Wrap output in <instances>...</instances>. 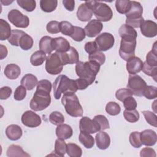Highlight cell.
I'll list each match as a JSON object with an SVG mask.
<instances>
[{
  "label": "cell",
  "instance_id": "obj_20",
  "mask_svg": "<svg viewBox=\"0 0 157 157\" xmlns=\"http://www.w3.org/2000/svg\"><path fill=\"white\" fill-rule=\"evenodd\" d=\"M92 10L85 4L83 3L80 5L77 11V18L81 21H88L93 16Z\"/></svg>",
  "mask_w": 157,
  "mask_h": 157
},
{
  "label": "cell",
  "instance_id": "obj_16",
  "mask_svg": "<svg viewBox=\"0 0 157 157\" xmlns=\"http://www.w3.org/2000/svg\"><path fill=\"white\" fill-rule=\"evenodd\" d=\"M143 64V61L139 58L134 56L127 61L126 70L131 75H135L142 71Z\"/></svg>",
  "mask_w": 157,
  "mask_h": 157
},
{
  "label": "cell",
  "instance_id": "obj_23",
  "mask_svg": "<svg viewBox=\"0 0 157 157\" xmlns=\"http://www.w3.org/2000/svg\"><path fill=\"white\" fill-rule=\"evenodd\" d=\"M73 131L71 126L67 124H61L56 128V135L61 139L66 140L72 137Z\"/></svg>",
  "mask_w": 157,
  "mask_h": 157
},
{
  "label": "cell",
  "instance_id": "obj_45",
  "mask_svg": "<svg viewBox=\"0 0 157 157\" xmlns=\"http://www.w3.org/2000/svg\"><path fill=\"white\" fill-rule=\"evenodd\" d=\"M86 36V34L84 29L78 26H74V31L71 37L75 41L81 42Z\"/></svg>",
  "mask_w": 157,
  "mask_h": 157
},
{
  "label": "cell",
  "instance_id": "obj_12",
  "mask_svg": "<svg viewBox=\"0 0 157 157\" xmlns=\"http://www.w3.org/2000/svg\"><path fill=\"white\" fill-rule=\"evenodd\" d=\"M23 124L29 128H36L41 124V118L35 112L31 110L25 112L21 118Z\"/></svg>",
  "mask_w": 157,
  "mask_h": 157
},
{
  "label": "cell",
  "instance_id": "obj_27",
  "mask_svg": "<svg viewBox=\"0 0 157 157\" xmlns=\"http://www.w3.org/2000/svg\"><path fill=\"white\" fill-rule=\"evenodd\" d=\"M53 38L50 36H44L42 37L39 41V48L41 51L44 52L45 53L50 54L53 50L52 45Z\"/></svg>",
  "mask_w": 157,
  "mask_h": 157
},
{
  "label": "cell",
  "instance_id": "obj_53",
  "mask_svg": "<svg viewBox=\"0 0 157 157\" xmlns=\"http://www.w3.org/2000/svg\"><path fill=\"white\" fill-rule=\"evenodd\" d=\"M123 105L126 110H134L137 107V104L132 96H129L123 101Z\"/></svg>",
  "mask_w": 157,
  "mask_h": 157
},
{
  "label": "cell",
  "instance_id": "obj_19",
  "mask_svg": "<svg viewBox=\"0 0 157 157\" xmlns=\"http://www.w3.org/2000/svg\"><path fill=\"white\" fill-rule=\"evenodd\" d=\"M52 45L53 50L58 53L67 52L71 48L69 42L63 37L53 38Z\"/></svg>",
  "mask_w": 157,
  "mask_h": 157
},
{
  "label": "cell",
  "instance_id": "obj_5",
  "mask_svg": "<svg viewBox=\"0 0 157 157\" xmlns=\"http://www.w3.org/2000/svg\"><path fill=\"white\" fill-rule=\"evenodd\" d=\"M85 3L92 10L98 21L105 22L112 19L113 12L107 4L96 1H85Z\"/></svg>",
  "mask_w": 157,
  "mask_h": 157
},
{
  "label": "cell",
  "instance_id": "obj_1",
  "mask_svg": "<svg viewBox=\"0 0 157 157\" xmlns=\"http://www.w3.org/2000/svg\"><path fill=\"white\" fill-rule=\"evenodd\" d=\"M51 82L46 79L40 80L36 91L30 101V108L34 111H41L48 107L51 102Z\"/></svg>",
  "mask_w": 157,
  "mask_h": 157
},
{
  "label": "cell",
  "instance_id": "obj_26",
  "mask_svg": "<svg viewBox=\"0 0 157 157\" xmlns=\"http://www.w3.org/2000/svg\"><path fill=\"white\" fill-rule=\"evenodd\" d=\"M21 85L25 86L28 90H32L38 83L37 77L31 74H27L25 75L21 81Z\"/></svg>",
  "mask_w": 157,
  "mask_h": 157
},
{
  "label": "cell",
  "instance_id": "obj_36",
  "mask_svg": "<svg viewBox=\"0 0 157 157\" xmlns=\"http://www.w3.org/2000/svg\"><path fill=\"white\" fill-rule=\"evenodd\" d=\"M19 46L21 49L24 50H28L31 49L33 46V38L26 33L23 34L19 41Z\"/></svg>",
  "mask_w": 157,
  "mask_h": 157
},
{
  "label": "cell",
  "instance_id": "obj_37",
  "mask_svg": "<svg viewBox=\"0 0 157 157\" xmlns=\"http://www.w3.org/2000/svg\"><path fill=\"white\" fill-rule=\"evenodd\" d=\"M146 63L152 67H157V55L156 42L154 44L152 50L150 51L146 56Z\"/></svg>",
  "mask_w": 157,
  "mask_h": 157
},
{
  "label": "cell",
  "instance_id": "obj_18",
  "mask_svg": "<svg viewBox=\"0 0 157 157\" xmlns=\"http://www.w3.org/2000/svg\"><path fill=\"white\" fill-rule=\"evenodd\" d=\"M143 13V7L140 2L131 1V7L129 11L126 13V19H137L142 17Z\"/></svg>",
  "mask_w": 157,
  "mask_h": 157
},
{
  "label": "cell",
  "instance_id": "obj_7",
  "mask_svg": "<svg viewBox=\"0 0 157 157\" xmlns=\"http://www.w3.org/2000/svg\"><path fill=\"white\" fill-rule=\"evenodd\" d=\"M63 64L58 52L50 53L47 57L45 70L51 75H57L63 71Z\"/></svg>",
  "mask_w": 157,
  "mask_h": 157
},
{
  "label": "cell",
  "instance_id": "obj_15",
  "mask_svg": "<svg viewBox=\"0 0 157 157\" xmlns=\"http://www.w3.org/2000/svg\"><path fill=\"white\" fill-rule=\"evenodd\" d=\"M140 31L147 37H153L157 35V25L151 20H144L140 25Z\"/></svg>",
  "mask_w": 157,
  "mask_h": 157
},
{
  "label": "cell",
  "instance_id": "obj_25",
  "mask_svg": "<svg viewBox=\"0 0 157 157\" xmlns=\"http://www.w3.org/2000/svg\"><path fill=\"white\" fill-rule=\"evenodd\" d=\"M5 75L10 80L17 78L21 73L20 67L15 64H7L4 71Z\"/></svg>",
  "mask_w": 157,
  "mask_h": 157
},
{
  "label": "cell",
  "instance_id": "obj_58",
  "mask_svg": "<svg viewBox=\"0 0 157 157\" xmlns=\"http://www.w3.org/2000/svg\"><path fill=\"white\" fill-rule=\"evenodd\" d=\"M12 93V89L9 86H3L0 89V99L2 100L7 99L10 97Z\"/></svg>",
  "mask_w": 157,
  "mask_h": 157
},
{
  "label": "cell",
  "instance_id": "obj_24",
  "mask_svg": "<svg viewBox=\"0 0 157 157\" xmlns=\"http://www.w3.org/2000/svg\"><path fill=\"white\" fill-rule=\"evenodd\" d=\"M118 33L121 39H136L137 36V31L131 26L126 24L122 25L118 30Z\"/></svg>",
  "mask_w": 157,
  "mask_h": 157
},
{
  "label": "cell",
  "instance_id": "obj_11",
  "mask_svg": "<svg viewBox=\"0 0 157 157\" xmlns=\"http://www.w3.org/2000/svg\"><path fill=\"white\" fill-rule=\"evenodd\" d=\"M79 129L80 132L88 134H94L101 131L98 123L88 117H83L80 119L79 122Z\"/></svg>",
  "mask_w": 157,
  "mask_h": 157
},
{
  "label": "cell",
  "instance_id": "obj_14",
  "mask_svg": "<svg viewBox=\"0 0 157 157\" xmlns=\"http://www.w3.org/2000/svg\"><path fill=\"white\" fill-rule=\"evenodd\" d=\"M103 28L102 23L98 20H91L85 26L84 30L89 37H94L98 35Z\"/></svg>",
  "mask_w": 157,
  "mask_h": 157
},
{
  "label": "cell",
  "instance_id": "obj_4",
  "mask_svg": "<svg viewBox=\"0 0 157 157\" xmlns=\"http://www.w3.org/2000/svg\"><path fill=\"white\" fill-rule=\"evenodd\" d=\"M61 103L66 113L70 116L78 117L83 115V110L75 93L63 94L61 99Z\"/></svg>",
  "mask_w": 157,
  "mask_h": 157
},
{
  "label": "cell",
  "instance_id": "obj_34",
  "mask_svg": "<svg viewBox=\"0 0 157 157\" xmlns=\"http://www.w3.org/2000/svg\"><path fill=\"white\" fill-rule=\"evenodd\" d=\"M67 144L64 142V140L58 139L55 142V153L56 156L63 157L64 156L66 152Z\"/></svg>",
  "mask_w": 157,
  "mask_h": 157
},
{
  "label": "cell",
  "instance_id": "obj_44",
  "mask_svg": "<svg viewBox=\"0 0 157 157\" xmlns=\"http://www.w3.org/2000/svg\"><path fill=\"white\" fill-rule=\"evenodd\" d=\"M129 140L131 145L134 148H139L142 145L140 140V132L138 131H134L131 132L129 135Z\"/></svg>",
  "mask_w": 157,
  "mask_h": 157
},
{
  "label": "cell",
  "instance_id": "obj_13",
  "mask_svg": "<svg viewBox=\"0 0 157 157\" xmlns=\"http://www.w3.org/2000/svg\"><path fill=\"white\" fill-rule=\"evenodd\" d=\"M58 53L63 66L68 64H75L79 61L78 53L77 50L73 47H71L70 49L67 52Z\"/></svg>",
  "mask_w": 157,
  "mask_h": 157
},
{
  "label": "cell",
  "instance_id": "obj_51",
  "mask_svg": "<svg viewBox=\"0 0 157 157\" xmlns=\"http://www.w3.org/2000/svg\"><path fill=\"white\" fill-rule=\"evenodd\" d=\"M143 96L148 99H153L157 97V88L154 86H147L145 88Z\"/></svg>",
  "mask_w": 157,
  "mask_h": 157
},
{
  "label": "cell",
  "instance_id": "obj_60",
  "mask_svg": "<svg viewBox=\"0 0 157 157\" xmlns=\"http://www.w3.org/2000/svg\"><path fill=\"white\" fill-rule=\"evenodd\" d=\"M63 4L64 7L69 11H72L75 8L74 0H63Z\"/></svg>",
  "mask_w": 157,
  "mask_h": 157
},
{
  "label": "cell",
  "instance_id": "obj_54",
  "mask_svg": "<svg viewBox=\"0 0 157 157\" xmlns=\"http://www.w3.org/2000/svg\"><path fill=\"white\" fill-rule=\"evenodd\" d=\"M47 31L50 34H57L60 32L59 23L57 21H50L46 26Z\"/></svg>",
  "mask_w": 157,
  "mask_h": 157
},
{
  "label": "cell",
  "instance_id": "obj_6",
  "mask_svg": "<svg viewBox=\"0 0 157 157\" xmlns=\"http://www.w3.org/2000/svg\"><path fill=\"white\" fill-rule=\"evenodd\" d=\"M136 47V39H121L119 55L124 61H128L135 56V49Z\"/></svg>",
  "mask_w": 157,
  "mask_h": 157
},
{
  "label": "cell",
  "instance_id": "obj_42",
  "mask_svg": "<svg viewBox=\"0 0 157 157\" xmlns=\"http://www.w3.org/2000/svg\"><path fill=\"white\" fill-rule=\"evenodd\" d=\"M49 121L53 124L58 126L64 123V117L61 112L58 111H54L50 114Z\"/></svg>",
  "mask_w": 157,
  "mask_h": 157
},
{
  "label": "cell",
  "instance_id": "obj_21",
  "mask_svg": "<svg viewBox=\"0 0 157 157\" xmlns=\"http://www.w3.org/2000/svg\"><path fill=\"white\" fill-rule=\"evenodd\" d=\"M23 131L20 126L17 124H10L6 129V135L10 140H17L21 138Z\"/></svg>",
  "mask_w": 157,
  "mask_h": 157
},
{
  "label": "cell",
  "instance_id": "obj_61",
  "mask_svg": "<svg viewBox=\"0 0 157 157\" xmlns=\"http://www.w3.org/2000/svg\"><path fill=\"white\" fill-rule=\"evenodd\" d=\"M0 46H1V59H2L7 56L8 52L6 47L4 46L2 44H1Z\"/></svg>",
  "mask_w": 157,
  "mask_h": 157
},
{
  "label": "cell",
  "instance_id": "obj_33",
  "mask_svg": "<svg viewBox=\"0 0 157 157\" xmlns=\"http://www.w3.org/2000/svg\"><path fill=\"white\" fill-rule=\"evenodd\" d=\"M66 152L70 157H80L82 155L81 148L74 143H69L67 144Z\"/></svg>",
  "mask_w": 157,
  "mask_h": 157
},
{
  "label": "cell",
  "instance_id": "obj_47",
  "mask_svg": "<svg viewBox=\"0 0 157 157\" xmlns=\"http://www.w3.org/2000/svg\"><path fill=\"white\" fill-rule=\"evenodd\" d=\"M93 120L98 123V124L100 126L101 131H103L110 128L109 121L105 116L102 115H98L94 117Z\"/></svg>",
  "mask_w": 157,
  "mask_h": 157
},
{
  "label": "cell",
  "instance_id": "obj_50",
  "mask_svg": "<svg viewBox=\"0 0 157 157\" xmlns=\"http://www.w3.org/2000/svg\"><path fill=\"white\" fill-rule=\"evenodd\" d=\"M142 71L148 76L153 77L155 81L156 80V75H157V67H152L148 66L146 62L144 63Z\"/></svg>",
  "mask_w": 157,
  "mask_h": 157
},
{
  "label": "cell",
  "instance_id": "obj_43",
  "mask_svg": "<svg viewBox=\"0 0 157 157\" xmlns=\"http://www.w3.org/2000/svg\"><path fill=\"white\" fill-rule=\"evenodd\" d=\"M105 111L110 115L115 116L120 113L121 108L118 103L111 101L107 104L105 106Z\"/></svg>",
  "mask_w": 157,
  "mask_h": 157
},
{
  "label": "cell",
  "instance_id": "obj_48",
  "mask_svg": "<svg viewBox=\"0 0 157 157\" xmlns=\"http://www.w3.org/2000/svg\"><path fill=\"white\" fill-rule=\"evenodd\" d=\"M142 113L145 118V120L149 124L154 127L157 126V117L155 113L148 110L143 111Z\"/></svg>",
  "mask_w": 157,
  "mask_h": 157
},
{
  "label": "cell",
  "instance_id": "obj_52",
  "mask_svg": "<svg viewBox=\"0 0 157 157\" xmlns=\"http://www.w3.org/2000/svg\"><path fill=\"white\" fill-rule=\"evenodd\" d=\"M26 95V88L23 85L18 86L14 92V99L17 101L23 100Z\"/></svg>",
  "mask_w": 157,
  "mask_h": 157
},
{
  "label": "cell",
  "instance_id": "obj_30",
  "mask_svg": "<svg viewBox=\"0 0 157 157\" xmlns=\"http://www.w3.org/2000/svg\"><path fill=\"white\" fill-rule=\"evenodd\" d=\"M10 26L4 20L0 19V39L4 40L8 39L11 34Z\"/></svg>",
  "mask_w": 157,
  "mask_h": 157
},
{
  "label": "cell",
  "instance_id": "obj_40",
  "mask_svg": "<svg viewBox=\"0 0 157 157\" xmlns=\"http://www.w3.org/2000/svg\"><path fill=\"white\" fill-rule=\"evenodd\" d=\"M17 2L27 12H33L36 7V2L34 0H17Z\"/></svg>",
  "mask_w": 157,
  "mask_h": 157
},
{
  "label": "cell",
  "instance_id": "obj_49",
  "mask_svg": "<svg viewBox=\"0 0 157 157\" xmlns=\"http://www.w3.org/2000/svg\"><path fill=\"white\" fill-rule=\"evenodd\" d=\"M133 93L128 88H120L116 91L115 96L116 98L120 101L123 102V101L129 96H132Z\"/></svg>",
  "mask_w": 157,
  "mask_h": 157
},
{
  "label": "cell",
  "instance_id": "obj_2",
  "mask_svg": "<svg viewBox=\"0 0 157 157\" xmlns=\"http://www.w3.org/2000/svg\"><path fill=\"white\" fill-rule=\"evenodd\" d=\"M100 65L95 61H78L75 65V72L79 78L85 79L90 85L95 80L96 76L100 70Z\"/></svg>",
  "mask_w": 157,
  "mask_h": 157
},
{
  "label": "cell",
  "instance_id": "obj_9",
  "mask_svg": "<svg viewBox=\"0 0 157 157\" xmlns=\"http://www.w3.org/2000/svg\"><path fill=\"white\" fill-rule=\"evenodd\" d=\"M7 18L10 22L17 28H25L29 25V19L17 9H12L8 13Z\"/></svg>",
  "mask_w": 157,
  "mask_h": 157
},
{
  "label": "cell",
  "instance_id": "obj_46",
  "mask_svg": "<svg viewBox=\"0 0 157 157\" xmlns=\"http://www.w3.org/2000/svg\"><path fill=\"white\" fill-rule=\"evenodd\" d=\"M89 61H93L98 63L100 66L102 65L105 61V56L101 52L97 51L96 52L89 55Z\"/></svg>",
  "mask_w": 157,
  "mask_h": 157
},
{
  "label": "cell",
  "instance_id": "obj_31",
  "mask_svg": "<svg viewBox=\"0 0 157 157\" xmlns=\"http://www.w3.org/2000/svg\"><path fill=\"white\" fill-rule=\"evenodd\" d=\"M80 142L86 148H91L94 145V140L90 134L80 132L78 137Z\"/></svg>",
  "mask_w": 157,
  "mask_h": 157
},
{
  "label": "cell",
  "instance_id": "obj_55",
  "mask_svg": "<svg viewBox=\"0 0 157 157\" xmlns=\"http://www.w3.org/2000/svg\"><path fill=\"white\" fill-rule=\"evenodd\" d=\"M85 50L89 55H91L98 51L97 45L94 41L86 42L85 45Z\"/></svg>",
  "mask_w": 157,
  "mask_h": 157
},
{
  "label": "cell",
  "instance_id": "obj_22",
  "mask_svg": "<svg viewBox=\"0 0 157 157\" xmlns=\"http://www.w3.org/2000/svg\"><path fill=\"white\" fill-rule=\"evenodd\" d=\"M97 147L101 150L107 149L110 144L109 135L104 131L99 132L95 137Z\"/></svg>",
  "mask_w": 157,
  "mask_h": 157
},
{
  "label": "cell",
  "instance_id": "obj_59",
  "mask_svg": "<svg viewBox=\"0 0 157 157\" xmlns=\"http://www.w3.org/2000/svg\"><path fill=\"white\" fill-rule=\"evenodd\" d=\"M75 82L77 88V90H85L90 85L88 81L83 78H79L77 80H75Z\"/></svg>",
  "mask_w": 157,
  "mask_h": 157
},
{
  "label": "cell",
  "instance_id": "obj_10",
  "mask_svg": "<svg viewBox=\"0 0 157 157\" xmlns=\"http://www.w3.org/2000/svg\"><path fill=\"white\" fill-rule=\"evenodd\" d=\"M97 45L98 51L105 52L110 49L114 45L113 36L109 33H103L96 38L94 41Z\"/></svg>",
  "mask_w": 157,
  "mask_h": 157
},
{
  "label": "cell",
  "instance_id": "obj_8",
  "mask_svg": "<svg viewBox=\"0 0 157 157\" xmlns=\"http://www.w3.org/2000/svg\"><path fill=\"white\" fill-rule=\"evenodd\" d=\"M145 80L139 75H130L128 78L127 87L136 96H142L145 88L147 86Z\"/></svg>",
  "mask_w": 157,
  "mask_h": 157
},
{
  "label": "cell",
  "instance_id": "obj_28",
  "mask_svg": "<svg viewBox=\"0 0 157 157\" xmlns=\"http://www.w3.org/2000/svg\"><path fill=\"white\" fill-rule=\"evenodd\" d=\"M47 59L45 53L41 50L35 52L30 58V63L34 66H40Z\"/></svg>",
  "mask_w": 157,
  "mask_h": 157
},
{
  "label": "cell",
  "instance_id": "obj_56",
  "mask_svg": "<svg viewBox=\"0 0 157 157\" xmlns=\"http://www.w3.org/2000/svg\"><path fill=\"white\" fill-rule=\"evenodd\" d=\"M144 21V18L142 17L137 19H126V25L131 26L132 28H139L142 23Z\"/></svg>",
  "mask_w": 157,
  "mask_h": 157
},
{
  "label": "cell",
  "instance_id": "obj_3",
  "mask_svg": "<svg viewBox=\"0 0 157 157\" xmlns=\"http://www.w3.org/2000/svg\"><path fill=\"white\" fill-rule=\"evenodd\" d=\"M53 95L56 99L61 98V94L75 93L77 91L75 82L65 75H59L53 83Z\"/></svg>",
  "mask_w": 157,
  "mask_h": 157
},
{
  "label": "cell",
  "instance_id": "obj_57",
  "mask_svg": "<svg viewBox=\"0 0 157 157\" xmlns=\"http://www.w3.org/2000/svg\"><path fill=\"white\" fill-rule=\"evenodd\" d=\"M140 156L141 157H155L156 153L154 149L150 147H145L140 150Z\"/></svg>",
  "mask_w": 157,
  "mask_h": 157
},
{
  "label": "cell",
  "instance_id": "obj_17",
  "mask_svg": "<svg viewBox=\"0 0 157 157\" xmlns=\"http://www.w3.org/2000/svg\"><path fill=\"white\" fill-rule=\"evenodd\" d=\"M140 140L142 145L153 146L157 141V135L155 131L151 129H145L140 132Z\"/></svg>",
  "mask_w": 157,
  "mask_h": 157
},
{
  "label": "cell",
  "instance_id": "obj_29",
  "mask_svg": "<svg viewBox=\"0 0 157 157\" xmlns=\"http://www.w3.org/2000/svg\"><path fill=\"white\" fill-rule=\"evenodd\" d=\"M7 155L12 156H30V155L23 151L22 148L17 145H10L7 150Z\"/></svg>",
  "mask_w": 157,
  "mask_h": 157
},
{
  "label": "cell",
  "instance_id": "obj_41",
  "mask_svg": "<svg viewBox=\"0 0 157 157\" xmlns=\"http://www.w3.org/2000/svg\"><path fill=\"white\" fill-rule=\"evenodd\" d=\"M123 116L125 120L130 123L137 122L139 119V113L136 109L134 110H125L123 112Z\"/></svg>",
  "mask_w": 157,
  "mask_h": 157
},
{
  "label": "cell",
  "instance_id": "obj_35",
  "mask_svg": "<svg viewBox=\"0 0 157 157\" xmlns=\"http://www.w3.org/2000/svg\"><path fill=\"white\" fill-rule=\"evenodd\" d=\"M115 7L117 12L121 14H126L131 7V1L117 0L115 2Z\"/></svg>",
  "mask_w": 157,
  "mask_h": 157
},
{
  "label": "cell",
  "instance_id": "obj_39",
  "mask_svg": "<svg viewBox=\"0 0 157 157\" xmlns=\"http://www.w3.org/2000/svg\"><path fill=\"white\" fill-rule=\"evenodd\" d=\"M60 32L64 35L71 36L74 31V26L69 21H62L59 23Z\"/></svg>",
  "mask_w": 157,
  "mask_h": 157
},
{
  "label": "cell",
  "instance_id": "obj_32",
  "mask_svg": "<svg viewBox=\"0 0 157 157\" xmlns=\"http://www.w3.org/2000/svg\"><path fill=\"white\" fill-rule=\"evenodd\" d=\"M58 1L56 0H40V9L45 12H52L57 7Z\"/></svg>",
  "mask_w": 157,
  "mask_h": 157
},
{
  "label": "cell",
  "instance_id": "obj_38",
  "mask_svg": "<svg viewBox=\"0 0 157 157\" xmlns=\"http://www.w3.org/2000/svg\"><path fill=\"white\" fill-rule=\"evenodd\" d=\"M26 33L21 30L13 29L11 31V34L9 38L8 39L9 42L13 46H19V41L21 37L25 34Z\"/></svg>",
  "mask_w": 157,
  "mask_h": 157
}]
</instances>
